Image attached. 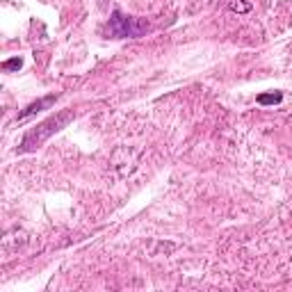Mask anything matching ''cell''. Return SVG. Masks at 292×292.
<instances>
[{
  "mask_svg": "<svg viewBox=\"0 0 292 292\" xmlns=\"http://www.w3.org/2000/svg\"><path fill=\"white\" fill-rule=\"evenodd\" d=\"M71 119V112H62L57 117H51V119H46L44 123H39L34 130H30L28 135L23 137L21 146H18V153H28V151H34L39 144H44L46 139L51 135H55L60 128L67 126V121Z\"/></svg>",
  "mask_w": 292,
  "mask_h": 292,
  "instance_id": "6da1fadb",
  "label": "cell"
},
{
  "mask_svg": "<svg viewBox=\"0 0 292 292\" xmlns=\"http://www.w3.org/2000/svg\"><path fill=\"white\" fill-rule=\"evenodd\" d=\"M146 30H149L146 23L137 21L133 16L121 14V12H114L110 23H107V34L112 39H135V37H142Z\"/></svg>",
  "mask_w": 292,
  "mask_h": 292,
  "instance_id": "7a4b0ae2",
  "label": "cell"
},
{
  "mask_svg": "<svg viewBox=\"0 0 292 292\" xmlns=\"http://www.w3.org/2000/svg\"><path fill=\"white\" fill-rule=\"evenodd\" d=\"M55 98H57V96H46V98H41V101H37V103H30L28 107H25V110H23L21 114H18V121H25L28 117H32V114L41 112L44 107H48V105L55 103Z\"/></svg>",
  "mask_w": 292,
  "mask_h": 292,
  "instance_id": "3957f363",
  "label": "cell"
},
{
  "mask_svg": "<svg viewBox=\"0 0 292 292\" xmlns=\"http://www.w3.org/2000/svg\"><path fill=\"white\" fill-rule=\"evenodd\" d=\"M258 105H278L283 101V94L281 91H267V94H258Z\"/></svg>",
  "mask_w": 292,
  "mask_h": 292,
  "instance_id": "277c9868",
  "label": "cell"
},
{
  "mask_svg": "<svg viewBox=\"0 0 292 292\" xmlns=\"http://www.w3.org/2000/svg\"><path fill=\"white\" fill-rule=\"evenodd\" d=\"M23 67V60L21 57H12V60L2 62V71H18Z\"/></svg>",
  "mask_w": 292,
  "mask_h": 292,
  "instance_id": "5b68a950",
  "label": "cell"
},
{
  "mask_svg": "<svg viewBox=\"0 0 292 292\" xmlns=\"http://www.w3.org/2000/svg\"><path fill=\"white\" fill-rule=\"evenodd\" d=\"M231 9H233V12H240V14H244V12H249V9H251V5H249V2H233Z\"/></svg>",
  "mask_w": 292,
  "mask_h": 292,
  "instance_id": "8992f818",
  "label": "cell"
}]
</instances>
